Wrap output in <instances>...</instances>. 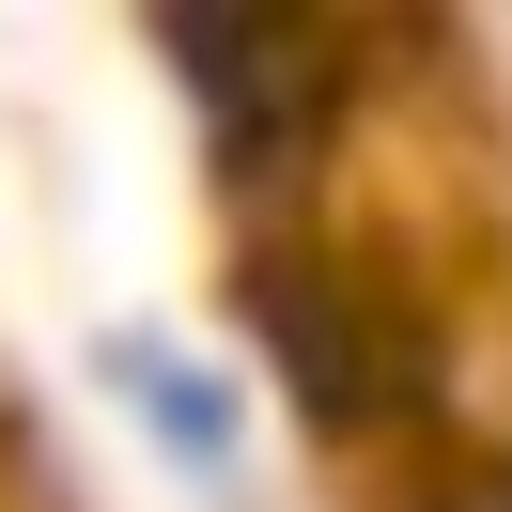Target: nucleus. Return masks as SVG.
Masks as SVG:
<instances>
[{"instance_id": "f257e3e1", "label": "nucleus", "mask_w": 512, "mask_h": 512, "mask_svg": "<svg viewBox=\"0 0 512 512\" xmlns=\"http://www.w3.org/2000/svg\"><path fill=\"white\" fill-rule=\"evenodd\" d=\"M109 388L140 404V435H156L187 481H233V450H249V435H233V388L202 373V357H171V342H109Z\"/></svg>"}]
</instances>
